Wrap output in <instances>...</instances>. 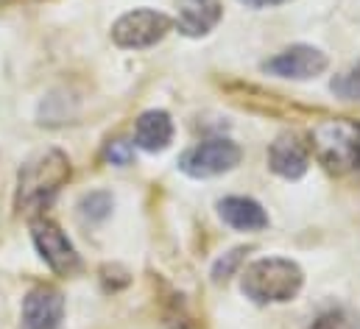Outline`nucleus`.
Returning <instances> with one entry per match:
<instances>
[{"label": "nucleus", "mask_w": 360, "mask_h": 329, "mask_svg": "<svg viewBox=\"0 0 360 329\" xmlns=\"http://www.w3.org/2000/svg\"><path fill=\"white\" fill-rule=\"evenodd\" d=\"M70 179V160L68 154H62L59 148L42 151L34 160L22 164L20 179H17V195L14 204L20 212H39L45 209L56 193L62 190V184Z\"/></svg>", "instance_id": "f257e3e1"}, {"label": "nucleus", "mask_w": 360, "mask_h": 329, "mask_svg": "<svg viewBox=\"0 0 360 329\" xmlns=\"http://www.w3.org/2000/svg\"><path fill=\"white\" fill-rule=\"evenodd\" d=\"M221 17H224V8L218 0H181L176 28L190 39L207 37L221 22Z\"/></svg>", "instance_id": "9d476101"}, {"label": "nucleus", "mask_w": 360, "mask_h": 329, "mask_svg": "<svg viewBox=\"0 0 360 329\" xmlns=\"http://www.w3.org/2000/svg\"><path fill=\"white\" fill-rule=\"evenodd\" d=\"M240 160H243V151L238 143L215 137V140H204L187 148L179 157V170L187 173L190 179H212V176H221L238 167Z\"/></svg>", "instance_id": "20e7f679"}, {"label": "nucleus", "mask_w": 360, "mask_h": 329, "mask_svg": "<svg viewBox=\"0 0 360 329\" xmlns=\"http://www.w3.org/2000/svg\"><path fill=\"white\" fill-rule=\"evenodd\" d=\"M327 53H321L319 48L313 45H293V48H285L282 53H276L274 59H269L263 65V70L269 76L276 79H290V82H307V79H316L327 70Z\"/></svg>", "instance_id": "0eeeda50"}, {"label": "nucleus", "mask_w": 360, "mask_h": 329, "mask_svg": "<svg viewBox=\"0 0 360 329\" xmlns=\"http://www.w3.org/2000/svg\"><path fill=\"white\" fill-rule=\"evenodd\" d=\"M310 329H360V313L352 307H335L321 313Z\"/></svg>", "instance_id": "ddd939ff"}, {"label": "nucleus", "mask_w": 360, "mask_h": 329, "mask_svg": "<svg viewBox=\"0 0 360 329\" xmlns=\"http://www.w3.org/2000/svg\"><path fill=\"white\" fill-rule=\"evenodd\" d=\"M304 273L293 259L263 257L255 259L240 279V290L255 304H285L302 290Z\"/></svg>", "instance_id": "f03ea898"}, {"label": "nucleus", "mask_w": 360, "mask_h": 329, "mask_svg": "<svg viewBox=\"0 0 360 329\" xmlns=\"http://www.w3.org/2000/svg\"><path fill=\"white\" fill-rule=\"evenodd\" d=\"M218 212H221L224 224L238 232H260L269 226L266 209L255 198H246V195H229V198L218 201Z\"/></svg>", "instance_id": "f8f14e48"}, {"label": "nucleus", "mask_w": 360, "mask_h": 329, "mask_svg": "<svg viewBox=\"0 0 360 329\" xmlns=\"http://www.w3.org/2000/svg\"><path fill=\"white\" fill-rule=\"evenodd\" d=\"M79 209H82V218H84V221L101 224V221L109 218V212H112V195L103 193V190H95V193H90V195L82 198Z\"/></svg>", "instance_id": "4468645a"}, {"label": "nucleus", "mask_w": 360, "mask_h": 329, "mask_svg": "<svg viewBox=\"0 0 360 329\" xmlns=\"http://www.w3.org/2000/svg\"><path fill=\"white\" fill-rule=\"evenodd\" d=\"M307 164H310V148L296 137V134H279L269 148V167L293 181V179H302L307 173Z\"/></svg>", "instance_id": "1a4fd4ad"}, {"label": "nucleus", "mask_w": 360, "mask_h": 329, "mask_svg": "<svg viewBox=\"0 0 360 329\" xmlns=\"http://www.w3.org/2000/svg\"><path fill=\"white\" fill-rule=\"evenodd\" d=\"M330 89L338 98H344V101H360V62L355 67H349L347 73L335 76L333 84H330Z\"/></svg>", "instance_id": "2eb2a0df"}, {"label": "nucleus", "mask_w": 360, "mask_h": 329, "mask_svg": "<svg viewBox=\"0 0 360 329\" xmlns=\"http://www.w3.org/2000/svg\"><path fill=\"white\" fill-rule=\"evenodd\" d=\"M243 254H246L243 248H235V251H229L224 259H218V262H215V268H212V279H215V282L229 279V276H232V271L238 268V262L243 259Z\"/></svg>", "instance_id": "f3484780"}, {"label": "nucleus", "mask_w": 360, "mask_h": 329, "mask_svg": "<svg viewBox=\"0 0 360 329\" xmlns=\"http://www.w3.org/2000/svg\"><path fill=\"white\" fill-rule=\"evenodd\" d=\"M65 316V296L56 288H34L22 299L20 329H59Z\"/></svg>", "instance_id": "6e6552de"}, {"label": "nucleus", "mask_w": 360, "mask_h": 329, "mask_svg": "<svg viewBox=\"0 0 360 329\" xmlns=\"http://www.w3.org/2000/svg\"><path fill=\"white\" fill-rule=\"evenodd\" d=\"M103 157H106V162H112V164H129L131 157H134V148H131L129 140H112V143L106 146Z\"/></svg>", "instance_id": "dca6fc26"}, {"label": "nucleus", "mask_w": 360, "mask_h": 329, "mask_svg": "<svg viewBox=\"0 0 360 329\" xmlns=\"http://www.w3.org/2000/svg\"><path fill=\"white\" fill-rule=\"evenodd\" d=\"M134 143H137V148H143L148 154L165 151L174 143V120H171V115L162 112V109L143 112L137 117V123H134Z\"/></svg>", "instance_id": "9b49d317"}, {"label": "nucleus", "mask_w": 360, "mask_h": 329, "mask_svg": "<svg viewBox=\"0 0 360 329\" xmlns=\"http://www.w3.org/2000/svg\"><path fill=\"white\" fill-rule=\"evenodd\" d=\"M174 20L162 11L154 8H134L126 11L115 25H112V39L117 48H151L157 45L168 31Z\"/></svg>", "instance_id": "39448f33"}, {"label": "nucleus", "mask_w": 360, "mask_h": 329, "mask_svg": "<svg viewBox=\"0 0 360 329\" xmlns=\"http://www.w3.org/2000/svg\"><path fill=\"white\" fill-rule=\"evenodd\" d=\"M240 3H246V6H252V8H269V6H282V3H288V0H240Z\"/></svg>", "instance_id": "a211bd4d"}, {"label": "nucleus", "mask_w": 360, "mask_h": 329, "mask_svg": "<svg viewBox=\"0 0 360 329\" xmlns=\"http://www.w3.org/2000/svg\"><path fill=\"white\" fill-rule=\"evenodd\" d=\"M31 238H34V246L39 251V257L59 276H73L82 268V257L76 254V248L68 240V235L53 221H45V218L34 221L31 224Z\"/></svg>", "instance_id": "423d86ee"}, {"label": "nucleus", "mask_w": 360, "mask_h": 329, "mask_svg": "<svg viewBox=\"0 0 360 329\" xmlns=\"http://www.w3.org/2000/svg\"><path fill=\"white\" fill-rule=\"evenodd\" d=\"M310 148L330 173H352L360 167V123L335 117L310 131Z\"/></svg>", "instance_id": "7ed1b4c3"}]
</instances>
